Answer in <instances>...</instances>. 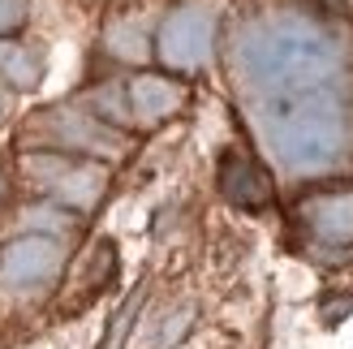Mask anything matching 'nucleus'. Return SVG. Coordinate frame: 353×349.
Instances as JSON below:
<instances>
[{"label": "nucleus", "instance_id": "1", "mask_svg": "<svg viewBox=\"0 0 353 349\" xmlns=\"http://www.w3.org/2000/svg\"><path fill=\"white\" fill-rule=\"evenodd\" d=\"M341 69L336 39L310 17H259L233 39V74L254 99H280L293 91L327 86Z\"/></svg>", "mask_w": 353, "mask_h": 349}, {"label": "nucleus", "instance_id": "2", "mask_svg": "<svg viewBox=\"0 0 353 349\" xmlns=\"http://www.w3.org/2000/svg\"><path fill=\"white\" fill-rule=\"evenodd\" d=\"M259 130L272 155L293 172L327 168L349 143V121L332 86L259 99Z\"/></svg>", "mask_w": 353, "mask_h": 349}, {"label": "nucleus", "instance_id": "3", "mask_svg": "<svg viewBox=\"0 0 353 349\" xmlns=\"http://www.w3.org/2000/svg\"><path fill=\"white\" fill-rule=\"evenodd\" d=\"M216 34V9L211 5H181L160 26V57L172 69H199L211 52Z\"/></svg>", "mask_w": 353, "mask_h": 349}, {"label": "nucleus", "instance_id": "4", "mask_svg": "<svg viewBox=\"0 0 353 349\" xmlns=\"http://www.w3.org/2000/svg\"><path fill=\"white\" fill-rule=\"evenodd\" d=\"M61 268V250L43 237H22L13 241L9 255H5V285L9 289H30V285H43L52 272Z\"/></svg>", "mask_w": 353, "mask_h": 349}, {"label": "nucleus", "instance_id": "5", "mask_svg": "<svg viewBox=\"0 0 353 349\" xmlns=\"http://www.w3.org/2000/svg\"><path fill=\"white\" fill-rule=\"evenodd\" d=\"M130 103H134V117L151 126V121L168 117L176 103H181V86L168 82V78H138L130 86Z\"/></svg>", "mask_w": 353, "mask_h": 349}, {"label": "nucleus", "instance_id": "6", "mask_svg": "<svg viewBox=\"0 0 353 349\" xmlns=\"http://www.w3.org/2000/svg\"><path fill=\"white\" fill-rule=\"evenodd\" d=\"M310 224L327 241H349L353 237V195H332L310 203Z\"/></svg>", "mask_w": 353, "mask_h": 349}, {"label": "nucleus", "instance_id": "7", "mask_svg": "<svg viewBox=\"0 0 353 349\" xmlns=\"http://www.w3.org/2000/svg\"><path fill=\"white\" fill-rule=\"evenodd\" d=\"M99 190H103V172L99 168H65L61 172V181H57V195L69 199V203H95L99 199Z\"/></svg>", "mask_w": 353, "mask_h": 349}, {"label": "nucleus", "instance_id": "8", "mask_svg": "<svg viewBox=\"0 0 353 349\" xmlns=\"http://www.w3.org/2000/svg\"><path fill=\"white\" fill-rule=\"evenodd\" d=\"M0 69H5L17 86H34V82H39V61H34L26 48L0 43Z\"/></svg>", "mask_w": 353, "mask_h": 349}, {"label": "nucleus", "instance_id": "9", "mask_svg": "<svg viewBox=\"0 0 353 349\" xmlns=\"http://www.w3.org/2000/svg\"><path fill=\"white\" fill-rule=\"evenodd\" d=\"M108 48L117 57H125V61H143L147 57V34L138 26H130V22H121V26L108 30Z\"/></svg>", "mask_w": 353, "mask_h": 349}, {"label": "nucleus", "instance_id": "10", "mask_svg": "<svg viewBox=\"0 0 353 349\" xmlns=\"http://www.w3.org/2000/svg\"><path fill=\"white\" fill-rule=\"evenodd\" d=\"M22 13H26V0H0V30H9L22 22Z\"/></svg>", "mask_w": 353, "mask_h": 349}]
</instances>
